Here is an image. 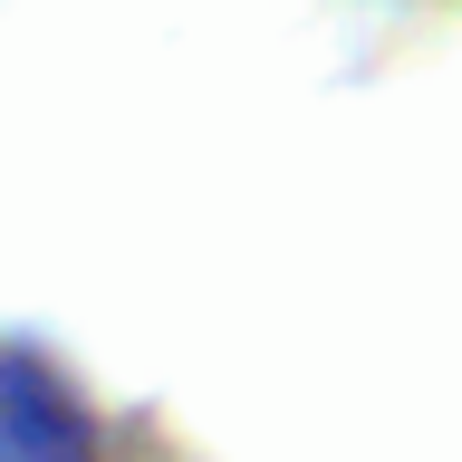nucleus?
Masks as SVG:
<instances>
[{
    "label": "nucleus",
    "instance_id": "f257e3e1",
    "mask_svg": "<svg viewBox=\"0 0 462 462\" xmlns=\"http://www.w3.org/2000/svg\"><path fill=\"white\" fill-rule=\"evenodd\" d=\"M0 462H97V424L39 356H0Z\"/></svg>",
    "mask_w": 462,
    "mask_h": 462
}]
</instances>
